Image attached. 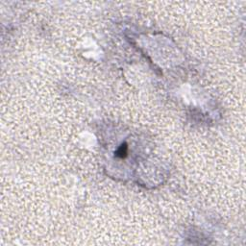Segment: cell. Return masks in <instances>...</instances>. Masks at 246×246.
<instances>
[{"label": "cell", "instance_id": "cell-1", "mask_svg": "<svg viewBox=\"0 0 246 246\" xmlns=\"http://www.w3.org/2000/svg\"><path fill=\"white\" fill-rule=\"evenodd\" d=\"M127 144L124 143V144H122L121 146L118 148V150L116 151V156L118 158H125L126 156H127Z\"/></svg>", "mask_w": 246, "mask_h": 246}]
</instances>
